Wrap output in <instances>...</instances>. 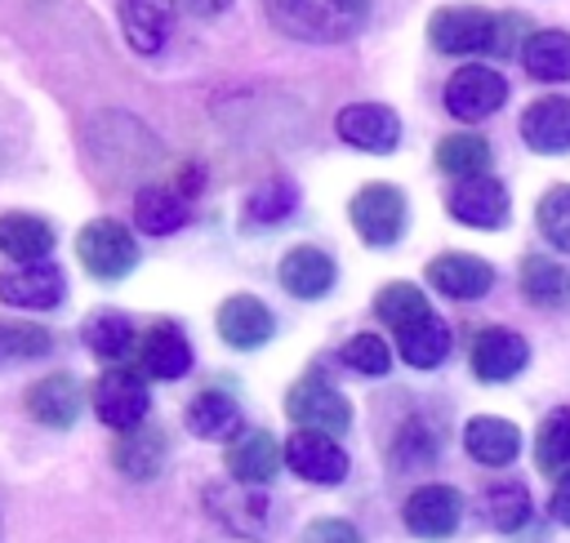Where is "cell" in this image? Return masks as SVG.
Masks as SVG:
<instances>
[{
  "mask_svg": "<svg viewBox=\"0 0 570 543\" xmlns=\"http://www.w3.org/2000/svg\"><path fill=\"white\" fill-rule=\"evenodd\" d=\"M272 27L294 40H347L365 27L370 0H263Z\"/></svg>",
  "mask_w": 570,
  "mask_h": 543,
  "instance_id": "1",
  "label": "cell"
},
{
  "mask_svg": "<svg viewBox=\"0 0 570 543\" xmlns=\"http://www.w3.org/2000/svg\"><path fill=\"white\" fill-rule=\"evenodd\" d=\"M76 258L98 280H120L138 267V245L116 218H94L76 236Z\"/></svg>",
  "mask_w": 570,
  "mask_h": 543,
  "instance_id": "2",
  "label": "cell"
},
{
  "mask_svg": "<svg viewBox=\"0 0 570 543\" xmlns=\"http://www.w3.org/2000/svg\"><path fill=\"white\" fill-rule=\"evenodd\" d=\"M347 214H352L356 236H361L365 245H374V249L396 245L401 231H405V196H401V187H392V182H365V187L352 196Z\"/></svg>",
  "mask_w": 570,
  "mask_h": 543,
  "instance_id": "3",
  "label": "cell"
},
{
  "mask_svg": "<svg viewBox=\"0 0 570 543\" xmlns=\"http://www.w3.org/2000/svg\"><path fill=\"white\" fill-rule=\"evenodd\" d=\"M285 414H289L298 427H312V432H325V436H338V432L352 427V405H347V396H343L334 383L316 378V374L298 378V383L285 392Z\"/></svg>",
  "mask_w": 570,
  "mask_h": 543,
  "instance_id": "4",
  "label": "cell"
},
{
  "mask_svg": "<svg viewBox=\"0 0 570 543\" xmlns=\"http://www.w3.org/2000/svg\"><path fill=\"white\" fill-rule=\"evenodd\" d=\"M494 31H499V18L485 13V9H476V4H450V9H436L428 18V40L441 53L494 49Z\"/></svg>",
  "mask_w": 570,
  "mask_h": 543,
  "instance_id": "5",
  "label": "cell"
},
{
  "mask_svg": "<svg viewBox=\"0 0 570 543\" xmlns=\"http://www.w3.org/2000/svg\"><path fill=\"white\" fill-rule=\"evenodd\" d=\"M147 405H151V396H147L142 378L134 369H107V374H98V383H94V414L107 427H116V432L138 427L147 418Z\"/></svg>",
  "mask_w": 570,
  "mask_h": 543,
  "instance_id": "6",
  "label": "cell"
},
{
  "mask_svg": "<svg viewBox=\"0 0 570 543\" xmlns=\"http://www.w3.org/2000/svg\"><path fill=\"white\" fill-rule=\"evenodd\" d=\"M285 467L312 485H338L347 476V454L334 436L325 432H312V427H298L289 441H285Z\"/></svg>",
  "mask_w": 570,
  "mask_h": 543,
  "instance_id": "7",
  "label": "cell"
},
{
  "mask_svg": "<svg viewBox=\"0 0 570 543\" xmlns=\"http://www.w3.org/2000/svg\"><path fill=\"white\" fill-rule=\"evenodd\" d=\"M508 98V85L494 67H459L450 80H445V111L459 116V120H481V116H494Z\"/></svg>",
  "mask_w": 570,
  "mask_h": 543,
  "instance_id": "8",
  "label": "cell"
},
{
  "mask_svg": "<svg viewBox=\"0 0 570 543\" xmlns=\"http://www.w3.org/2000/svg\"><path fill=\"white\" fill-rule=\"evenodd\" d=\"M334 129L347 147L356 151H374V156H387L396 142H401V120L392 107L383 102H352L334 116Z\"/></svg>",
  "mask_w": 570,
  "mask_h": 543,
  "instance_id": "9",
  "label": "cell"
},
{
  "mask_svg": "<svg viewBox=\"0 0 570 543\" xmlns=\"http://www.w3.org/2000/svg\"><path fill=\"white\" fill-rule=\"evenodd\" d=\"M459 516H463V498L450 485H419L401 507L405 530L419 539H450L459 530Z\"/></svg>",
  "mask_w": 570,
  "mask_h": 543,
  "instance_id": "10",
  "label": "cell"
},
{
  "mask_svg": "<svg viewBox=\"0 0 570 543\" xmlns=\"http://www.w3.org/2000/svg\"><path fill=\"white\" fill-rule=\"evenodd\" d=\"M62 272L40 258V263H18L13 272H0V303L9 307H27V312H49L62 303Z\"/></svg>",
  "mask_w": 570,
  "mask_h": 543,
  "instance_id": "11",
  "label": "cell"
},
{
  "mask_svg": "<svg viewBox=\"0 0 570 543\" xmlns=\"http://www.w3.org/2000/svg\"><path fill=\"white\" fill-rule=\"evenodd\" d=\"M450 214L468 227H503L508 223V187L490 174H476V178H459L450 187Z\"/></svg>",
  "mask_w": 570,
  "mask_h": 543,
  "instance_id": "12",
  "label": "cell"
},
{
  "mask_svg": "<svg viewBox=\"0 0 570 543\" xmlns=\"http://www.w3.org/2000/svg\"><path fill=\"white\" fill-rule=\"evenodd\" d=\"M272 312H267V303L263 298H254V294H232V298H223V307H218V338L227 343V347H236V352H254V347H263L267 338H272Z\"/></svg>",
  "mask_w": 570,
  "mask_h": 543,
  "instance_id": "13",
  "label": "cell"
},
{
  "mask_svg": "<svg viewBox=\"0 0 570 543\" xmlns=\"http://www.w3.org/2000/svg\"><path fill=\"white\" fill-rule=\"evenodd\" d=\"M525 356H530V352H525V338L512 334V329H503V325L481 329V334L472 338V374H476L481 383H508L512 374H521Z\"/></svg>",
  "mask_w": 570,
  "mask_h": 543,
  "instance_id": "14",
  "label": "cell"
},
{
  "mask_svg": "<svg viewBox=\"0 0 570 543\" xmlns=\"http://www.w3.org/2000/svg\"><path fill=\"white\" fill-rule=\"evenodd\" d=\"M281 458H285V450H281L276 436L263 432V427L240 432V436L227 445V472H232V481H240V485H267V481L281 472Z\"/></svg>",
  "mask_w": 570,
  "mask_h": 543,
  "instance_id": "15",
  "label": "cell"
},
{
  "mask_svg": "<svg viewBox=\"0 0 570 543\" xmlns=\"http://www.w3.org/2000/svg\"><path fill=\"white\" fill-rule=\"evenodd\" d=\"M428 280H432L445 298L472 303V298L490 294V285H494V267L481 263L476 254H441V258L428 263Z\"/></svg>",
  "mask_w": 570,
  "mask_h": 543,
  "instance_id": "16",
  "label": "cell"
},
{
  "mask_svg": "<svg viewBox=\"0 0 570 543\" xmlns=\"http://www.w3.org/2000/svg\"><path fill=\"white\" fill-rule=\"evenodd\" d=\"M138 365L151 378H183L191 369V343L174 320H156L142 338H138Z\"/></svg>",
  "mask_w": 570,
  "mask_h": 543,
  "instance_id": "17",
  "label": "cell"
},
{
  "mask_svg": "<svg viewBox=\"0 0 570 543\" xmlns=\"http://www.w3.org/2000/svg\"><path fill=\"white\" fill-rule=\"evenodd\" d=\"M276 276H281V285H285L294 298H321V294L334 289L338 267H334V258H330L325 249H316V245H294V249L281 258Z\"/></svg>",
  "mask_w": 570,
  "mask_h": 543,
  "instance_id": "18",
  "label": "cell"
},
{
  "mask_svg": "<svg viewBox=\"0 0 570 543\" xmlns=\"http://www.w3.org/2000/svg\"><path fill=\"white\" fill-rule=\"evenodd\" d=\"M80 405H85V396H80V383L71 374H45L27 392V409L45 427H71L80 418Z\"/></svg>",
  "mask_w": 570,
  "mask_h": 543,
  "instance_id": "19",
  "label": "cell"
},
{
  "mask_svg": "<svg viewBox=\"0 0 570 543\" xmlns=\"http://www.w3.org/2000/svg\"><path fill=\"white\" fill-rule=\"evenodd\" d=\"M463 450H468L476 463H485V467H508V463L517 458V450H521V432H517L508 418L476 414V418H468V427H463Z\"/></svg>",
  "mask_w": 570,
  "mask_h": 543,
  "instance_id": "20",
  "label": "cell"
},
{
  "mask_svg": "<svg viewBox=\"0 0 570 543\" xmlns=\"http://www.w3.org/2000/svg\"><path fill=\"white\" fill-rule=\"evenodd\" d=\"M521 138L530 151H570V98H539L521 116Z\"/></svg>",
  "mask_w": 570,
  "mask_h": 543,
  "instance_id": "21",
  "label": "cell"
},
{
  "mask_svg": "<svg viewBox=\"0 0 570 543\" xmlns=\"http://www.w3.org/2000/svg\"><path fill=\"white\" fill-rule=\"evenodd\" d=\"M254 490H258V485H240V481H236V490H227V485L209 490L214 516H218L227 530H236V534H267V498L254 494Z\"/></svg>",
  "mask_w": 570,
  "mask_h": 543,
  "instance_id": "22",
  "label": "cell"
},
{
  "mask_svg": "<svg viewBox=\"0 0 570 543\" xmlns=\"http://www.w3.org/2000/svg\"><path fill=\"white\" fill-rule=\"evenodd\" d=\"M53 249V227L36 214H0V254L13 263H40Z\"/></svg>",
  "mask_w": 570,
  "mask_h": 543,
  "instance_id": "23",
  "label": "cell"
},
{
  "mask_svg": "<svg viewBox=\"0 0 570 543\" xmlns=\"http://www.w3.org/2000/svg\"><path fill=\"white\" fill-rule=\"evenodd\" d=\"M187 432L200 436V441L240 436V405H236L227 392L209 387V392H200V396L187 405Z\"/></svg>",
  "mask_w": 570,
  "mask_h": 543,
  "instance_id": "24",
  "label": "cell"
},
{
  "mask_svg": "<svg viewBox=\"0 0 570 543\" xmlns=\"http://www.w3.org/2000/svg\"><path fill=\"white\" fill-rule=\"evenodd\" d=\"M111 463H116L125 476H134V481H151V476L160 472V463H165V436H160L156 427L138 423V427L120 432V441H116V450H111Z\"/></svg>",
  "mask_w": 570,
  "mask_h": 543,
  "instance_id": "25",
  "label": "cell"
},
{
  "mask_svg": "<svg viewBox=\"0 0 570 543\" xmlns=\"http://www.w3.org/2000/svg\"><path fill=\"white\" fill-rule=\"evenodd\" d=\"M169 13H174V0H120L125 40H129L138 53H156V49L165 45Z\"/></svg>",
  "mask_w": 570,
  "mask_h": 543,
  "instance_id": "26",
  "label": "cell"
},
{
  "mask_svg": "<svg viewBox=\"0 0 570 543\" xmlns=\"http://www.w3.org/2000/svg\"><path fill=\"white\" fill-rule=\"evenodd\" d=\"M396 352H401L405 365H414V369H432V365H441L445 352H450V329H445V320H441L436 312H428L423 320L396 329Z\"/></svg>",
  "mask_w": 570,
  "mask_h": 543,
  "instance_id": "27",
  "label": "cell"
},
{
  "mask_svg": "<svg viewBox=\"0 0 570 543\" xmlns=\"http://www.w3.org/2000/svg\"><path fill=\"white\" fill-rule=\"evenodd\" d=\"M521 62L534 80H570V36L566 31H534L521 49Z\"/></svg>",
  "mask_w": 570,
  "mask_h": 543,
  "instance_id": "28",
  "label": "cell"
},
{
  "mask_svg": "<svg viewBox=\"0 0 570 543\" xmlns=\"http://www.w3.org/2000/svg\"><path fill=\"white\" fill-rule=\"evenodd\" d=\"M436 169L450 178H476L490 169V142L476 134H445L436 142Z\"/></svg>",
  "mask_w": 570,
  "mask_h": 543,
  "instance_id": "29",
  "label": "cell"
},
{
  "mask_svg": "<svg viewBox=\"0 0 570 543\" xmlns=\"http://www.w3.org/2000/svg\"><path fill=\"white\" fill-rule=\"evenodd\" d=\"M183 218H187L183 196H174L169 187H142L138 200H134V223L147 236H169V231L183 227Z\"/></svg>",
  "mask_w": 570,
  "mask_h": 543,
  "instance_id": "30",
  "label": "cell"
},
{
  "mask_svg": "<svg viewBox=\"0 0 570 543\" xmlns=\"http://www.w3.org/2000/svg\"><path fill=\"white\" fill-rule=\"evenodd\" d=\"M428 312H432V307H428L423 289L410 285V280H392V285H383V289L374 294V316H379L383 325H392V334L405 329V325H414V320H423Z\"/></svg>",
  "mask_w": 570,
  "mask_h": 543,
  "instance_id": "31",
  "label": "cell"
},
{
  "mask_svg": "<svg viewBox=\"0 0 570 543\" xmlns=\"http://www.w3.org/2000/svg\"><path fill=\"white\" fill-rule=\"evenodd\" d=\"M85 347L102 361H120L134 347V325L125 312H94L85 320Z\"/></svg>",
  "mask_w": 570,
  "mask_h": 543,
  "instance_id": "32",
  "label": "cell"
},
{
  "mask_svg": "<svg viewBox=\"0 0 570 543\" xmlns=\"http://www.w3.org/2000/svg\"><path fill=\"white\" fill-rule=\"evenodd\" d=\"M521 289H525L530 303L552 307V303H566V298H570V276H566L552 258L530 254V258L521 263Z\"/></svg>",
  "mask_w": 570,
  "mask_h": 543,
  "instance_id": "33",
  "label": "cell"
},
{
  "mask_svg": "<svg viewBox=\"0 0 570 543\" xmlns=\"http://www.w3.org/2000/svg\"><path fill=\"white\" fill-rule=\"evenodd\" d=\"M534 463H539V472H570V405L566 409H552L539 423Z\"/></svg>",
  "mask_w": 570,
  "mask_h": 543,
  "instance_id": "34",
  "label": "cell"
},
{
  "mask_svg": "<svg viewBox=\"0 0 570 543\" xmlns=\"http://www.w3.org/2000/svg\"><path fill=\"white\" fill-rule=\"evenodd\" d=\"M485 512H490V525H494V530H503V534H508V530H521L525 516H530V494H525V485H517V481L490 485Z\"/></svg>",
  "mask_w": 570,
  "mask_h": 543,
  "instance_id": "35",
  "label": "cell"
},
{
  "mask_svg": "<svg viewBox=\"0 0 570 543\" xmlns=\"http://www.w3.org/2000/svg\"><path fill=\"white\" fill-rule=\"evenodd\" d=\"M49 347H53V338H49L45 325H27V320H4L0 325V365L45 356Z\"/></svg>",
  "mask_w": 570,
  "mask_h": 543,
  "instance_id": "36",
  "label": "cell"
},
{
  "mask_svg": "<svg viewBox=\"0 0 570 543\" xmlns=\"http://www.w3.org/2000/svg\"><path fill=\"white\" fill-rule=\"evenodd\" d=\"M294 200H298L294 182L272 178L267 187H258V191L245 200V214H249L254 223H281V218H289V214H294Z\"/></svg>",
  "mask_w": 570,
  "mask_h": 543,
  "instance_id": "37",
  "label": "cell"
},
{
  "mask_svg": "<svg viewBox=\"0 0 570 543\" xmlns=\"http://www.w3.org/2000/svg\"><path fill=\"white\" fill-rule=\"evenodd\" d=\"M534 223H539V231H543L557 249H570V187H552V191L539 200Z\"/></svg>",
  "mask_w": 570,
  "mask_h": 543,
  "instance_id": "38",
  "label": "cell"
},
{
  "mask_svg": "<svg viewBox=\"0 0 570 543\" xmlns=\"http://www.w3.org/2000/svg\"><path fill=\"white\" fill-rule=\"evenodd\" d=\"M343 365H352L356 374L379 378V374H387L392 352H387V343H383L379 334H352V338L343 343Z\"/></svg>",
  "mask_w": 570,
  "mask_h": 543,
  "instance_id": "39",
  "label": "cell"
},
{
  "mask_svg": "<svg viewBox=\"0 0 570 543\" xmlns=\"http://www.w3.org/2000/svg\"><path fill=\"white\" fill-rule=\"evenodd\" d=\"M303 543H365L347 521H338V516H325V521H312L307 530H303Z\"/></svg>",
  "mask_w": 570,
  "mask_h": 543,
  "instance_id": "40",
  "label": "cell"
},
{
  "mask_svg": "<svg viewBox=\"0 0 570 543\" xmlns=\"http://www.w3.org/2000/svg\"><path fill=\"white\" fill-rule=\"evenodd\" d=\"M548 512H552L561 525H570V472L557 481V490H552V498H548Z\"/></svg>",
  "mask_w": 570,
  "mask_h": 543,
  "instance_id": "41",
  "label": "cell"
},
{
  "mask_svg": "<svg viewBox=\"0 0 570 543\" xmlns=\"http://www.w3.org/2000/svg\"><path fill=\"white\" fill-rule=\"evenodd\" d=\"M191 13H218V9H227V0H183Z\"/></svg>",
  "mask_w": 570,
  "mask_h": 543,
  "instance_id": "42",
  "label": "cell"
}]
</instances>
